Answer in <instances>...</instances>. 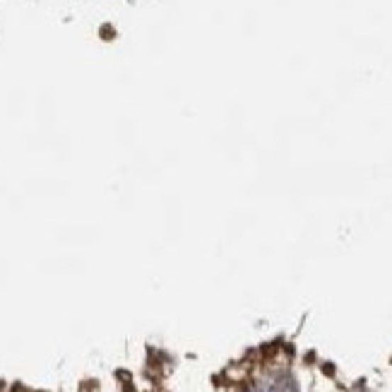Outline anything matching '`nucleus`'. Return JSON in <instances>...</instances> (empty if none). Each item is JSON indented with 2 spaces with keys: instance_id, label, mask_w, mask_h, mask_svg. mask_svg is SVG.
Masks as SVG:
<instances>
[{
  "instance_id": "f257e3e1",
  "label": "nucleus",
  "mask_w": 392,
  "mask_h": 392,
  "mask_svg": "<svg viewBox=\"0 0 392 392\" xmlns=\"http://www.w3.org/2000/svg\"><path fill=\"white\" fill-rule=\"evenodd\" d=\"M258 392H298V385L291 373H272L262 378Z\"/></svg>"
}]
</instances>
